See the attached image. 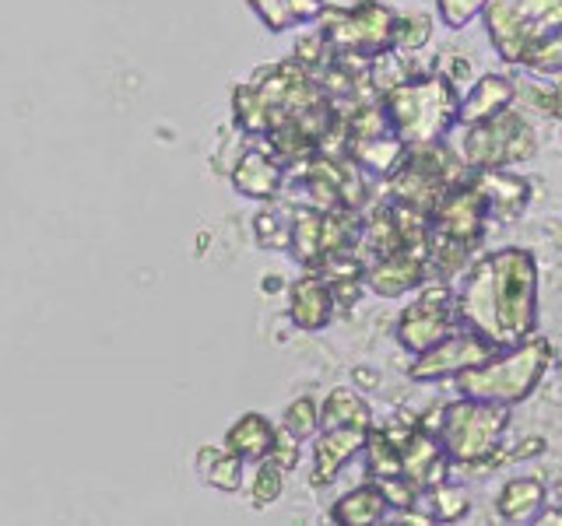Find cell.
Returning a JSON list of instances; mask_svg holds the SVG:
<instances>
[{
	"instance_id": "1",
	"label": "cell",
	"mask_w": 562,
	"mask_h": 526,
	"mask_svg": "<svg viewBox=\"0 0 562 526\" xmlns=\"http://www.w3.org/2000/svg\"><path fill=\"white\" fill-rule=\"evenodd\" d=\"M461 323L492 347H514L535 338L538 330V260L531 250L503 245V250L471 263L457 288Z\"/></svg>"
},
{
	"instance_id": "2",
	"label": "cell",
	"mask_w": 562,
	"mask_h": 526,
	"mask_svg": "<svg viewBox=\"0 0 562 526\" xmlns=\"http://www.w3.org/2000/svg\"><path fill=\"white\" fill-rule=\"evenodd\" d=\"M457 110H461V95L443 75H415L383 95L391 130L408 148L447 140V134L457 127Z\"/></svg>"
},
{
	"instance_id": "3",
	"label": "cell",
	"mask_w": 562,
	"mask_h": 526,
	"mask_svg": "<svg viewBox=\"0 0 562 526\" xmlns=\"http://www.w3.org/2000/svg\"><path fill=\"white\" fill-rule=\"evenodd\" d=\"M549 365H552V344L544 338H527L524 344L496 351L482 365L464 368L461 376H453V386L461 397L517 408V403H524L538 390Z\"/></svg>"
},
{
	"instance_id": "4",
	"label": "cell",
	"mask_w": 562,
	"mask_h": 526,
	"mask_svg": "<svg viewBox=\"0 0 562 526\" xmlns=\"http://www.w3.org/2000/svg\"><path fill=\"white\" fill-rule=\"evenodd\" d=\"M509 428V408L492 400H474V397H457L447 403L439 414L436 438L450 464L457 467H474L488 470L499 460L503 435Z\"/></svg>"
},
{
	"instance_id": "5",
	"label": "cell",
	"mask_w": 562,
	"mask_h": 526,
	"mask_svg": "<svg viewBox=\"0 0 562 526\" xmlns=\"http://www.w3.org/2000/svg\"><path fill=\"white\" fill-rule=\"evenodd\" d=\"M482 18L499 57L524 67V60L562 28V0H488Z\"/></svg>"
},
{
	"instance_id": "6",
	"label": "cell",
	"mask_w": 562,
	"mask_h": 526,
	"mask_svg": "<svg viewBox=\"0 0 562 526\" xmlns=\"http://www.w3.org/2000/svg\"><path fill=\"white\" fill-rule=\"evenodd\" d=\"M535 155H538L535 127L524 119V113L514 110V105L485 123H471V127H464V137H461V158L471 172L474 169H509L517 162H527V158H535Z\"/></svg>"
},
{
	"instance_id": "7",
	"label": "cell",
	"mask_w": 562,
	"mask_h": 526,
	"mask_svg": "<svg viewBox=\"0 0 562 526\" xmlns=\"http://www.w3.org/2000/svg\"><path fill=\"white\" fill-rule=\"evenodd\" d=\"M394 22L397 14L376 0H362L351 11H321L324 39L341 53V57H366L373 60L394 43Z\"/></svg>"
},
{
	"instance_id": "8",
	"label": "cell",
	"mask_w": 562,
	"mask_h": 526,
	"mask_svg": "<svg viewBox=\"0 0 562 526\" xmlns=\"http://www.w3.org/2000/svg\"><path fill=\"white\" fill-rule=\"evenodd\" d=\"M457 327H461V316H457V295L450 291V281H426L397 316V341L404 351L422 355Z\"/></svg>"
},
{
	"instance_id": "9",
	"label": "cell",
	"mask_w": 562,
	"mask_h": 526,
	"mask_svg": "<svg viewBox=\"0 0 562 526\" xmlns=\"http://www.w3.org/2000/svg\"><path fill=\"white\" fill-rule=\"evenodd\" d=\"M499 347H492L482 333H474L471 327H457L453 333H447L443 341L432 344L429 351L415 355V362L408 365L412 382H439V379H453L461 376L464 368H474L488 362Z\"/></svg>"
},
{
	"instance_id": "10",
	"label": "cell",
	"mask_w": 562,
	"mask_h": 526,
	"mask_svg": "<svg viewBox=\"0 0 562 526\" xmlns=\"http://www.w3.org/2000/svg\"><path fill=\"white\" fill-rule=\"evenodd\" d=\"M488 204L479 193L471 180H464L461 186H453L443 204L432 210V236L461 242L468 250H474L485 239V225H488Z\"/></svg>"
},
{
	"instance_id": "11",
	"label": "cell",
	"mask_w": 562,
	"mask_h": 526,
	"mask_svg": "<svg viewBox=\"0 0 562 526\" xmlns=\"http://www.w3.org/2000/svg\"><path fill=\"white\" fill-rule=\"evenodd\" d=\"M386 435L397 443L401 453V473L408 481H415L422 491L447 481V470L453 467L450 456L439 446V438L418 425H401V428H386Z\"/></svg>"
},
{
	"instance_id": "12",
	"label": "cell",
	"mask_w": 562,
	"mask_h": 526,
	"mask_svg": "<svg viewBox=\"0 0 562 526\" xmlns=\"http://www.w3.org/2000/svg\"><path fill=\"white\" fill-rule=\"evenodd\" d=\"M426 253L429 250H418V245H401L394 253L376 256L362 274L366 288L376 291L380 298H397V295H408V291L422 288L429 281Z\"/></svg>"
},
{
	"instance_id": "13",
	"label": "cell",
	"mask_w": 562,
	"mask_h": 526,
	"mask_svg": "<svg viewBox=\"0 0 562 526\" xmlns=\"http://www.w3.org/2000/svg\"><path fill=\"white\" fill-rule=\"evenodd\" d=\"M471 183L485 197L488 215L499 221H517L524 215V207L531 204V183L509 169H474Z\"/></svg>"
},
{
	"instance_id": "14",
	"label": "cell",
	"mask_w": 562,
	"mask_h": 526,
	"mask_svg": "<svg viewBox=\"0 0 562 526\" xmlns=\"http://www.w3.org/2000/svg\"><path fill=\"white\" fill-rule=\"evenodd\" d=\"M366 428H351V425H338V428H321L313 443V484H330L341 473V467L351 460L356 453H362L366 446Z\"/></svg>"
},
{
	"instance_id": "15",
	"label": "cell",
	"mask_w": 562,
	"mask_h": 526,
	"mask_svg": "<svg viewBox=\"0 0 562 526\" xmlns=\"http://www.w3.org/2000/svg\"><path fill=\"white\" fill-rule=\"evenodd\" d=\"M517 99V84L506 75H482L461 95V110H457V127H471V123H485L496 113L509 110Z\"/></svg>"
},
{
	"instance_id": "16",
	"label": "cell",
	"mask_w": 562,
	"mask_h": 526,
	"mask_svg": "<svg viewBox=\"0 0 562 526\" xmlns=\"http://www.w3.org/2000/svg\"><path fill=\"white\" fill-rule=\"evenodd\" d=\"M334 306H338V298H334L330 281L310 274L292 288L289 312H292V320H295L299 330H324L330 323V316H334Z\"/></svg>"
},
{
	"instance_id": "17",
	"label": "cell",
	"mask_w": 562,
	"mask_h": 526,
	"mask_svg": "<svg viewBox=\"0 0 562 526\" xmlns=\"http://www.w3.org/2000/svg\"><path fill=\"white\" fill-rule=\"evenodd\" d=\"M544 505H549V488L538 478H514L496 495V516L503 523H535Z\"/></svg>"
},
{
	"instance_id": "18",
	"label": "cell",
	"mask_w": 562,
	"mask_h": 526,
	"mask_svg": "<svg viewBox=\"0 0 562 526\" xmlns=\"http://www.w3.org/2000/svg\"><path fill=\"white\" fill-rule=\"evenodd\" d=\"M404 155H408V145H404L394 130L351 140V158H356V165L373 175H391L404 162Z\"/></svg>"
},
{
	"instance_id": "19",
	"label": "cell",
	"mask_w": 562,
	"mask_h": 526,
	"mask_svg": "<svg viewBox=\"0 0 562 526\" xmlns=\"http://www.w3.org/2000/svg\"><path fill=\"white\" fill-rule=\"evenodd\" d=\"M274 425L263 414H243L233 428H228V453H236L239 460H268L274 446Z\"/></svg>"
},
{
	"instance_id": "20",
	"label": "cell",
	"mask_w": 562,
	"mask_h": 526,
	"mask_svg": "<svg viewBox=\"0 0 562 526\" xmlns=\"http://www.w3.org/2000/svg\"><path fill=\"white\" fill-rule=\"evenodd\" d=\"M391 505H386L383 491L376 484H362L356 491H348L338 502L330 505V519L334 523H351V526H369V523H380Z\"/></svg>"
},
{
	"instance_id": "21",
	"label": "cell",
	"mask_w": 562,
	"mask_h": 526,
	"mask_svg": "<svg viewBox=\"0 0 562 526\" xmlns=\"http://www.w3.org/2000/svg\"><path fill=\"white\" fill-rule=\"evenodd\" d=\"M338 425H351V428H373V411H369V403L356 393L341 386V390H334L324 408H321V428H338Z\"/></svg>"
},
{
	"instance_id": "22",
	"label": "cell",
	"mask_w": 562,
	"mask_h": 526,
	"mask_svg": "<svg viewBox=\"0 0 562 526\" xmlns=\"http://www.w3.org/2000/svg\"><path fill=\"white\" fill-rule=\"evenodd\" d=\"M250 4L260 14V22L274 32L313 22V18H321V11H324L321 0H250Z\"/></svg>"
},
{
	"instance_id": "23",
	"label": "cell",
	"mask_w": 562,
	"mask_h": 526,
	"mask_svg": "<svg viewBox=\"0 0 562 526\" xmlns=\"http://www.w3.org/2000/svg\"><path fill=\"white\" fill-rule=\"evenodd\" d=\"M236 186L246 197H274L281 186V165L263 155H246L236 172Z\"/></svg>"
},
{
	"instance_id": "24",
	"label": "cell",
	"mask_w": 562,
	"mask_h": 526,
	"mask_svg": "<svg viewBox=\"0 0 562 526\" xmlns=\"http://www.w3.org/2000/svg\"><path fill=\"white\" fill-rule=\"evenodd\" d=\"M426 495H429V513L436 523H457L471 513V495L461 484L439 481V484L426 488Z\"/></svg>"
},
{
	"instance_id": "25",
	"label": "cell",
	"mask_w": 562,
	"mask_h": 526,
	"mask_svg": "<svg viewBox=\"0 0 562 526\" xmlns=\"http://www.w3.org/2000/svg\"><path fill=\"white\" fill-rule=\"evenodd\" d=\"M429 39H432V18L426 11L401 14L397 22H394V43H391V49L412 60V53L426 49Z\"/></svg>"
},
{
	"instance_id": "26",
	"label": "cell",
	"mask_w": 562,
	"mask_h": 526,
	"mask_svg": "<svg viewBox=\"0 0 562 526\" xmlns=\"http://www.w3.org/2000/svg\"><path fill=\"white\" fill-rule=\"evenodd\" d=\"M362 453L373 478H394V473H401V453L394 438L386 435V428H369Z\"/></svg>"
},
{
	"instance_id": "27",
	"label": "cell",
	"mask_w": 562,
	"mask_h": 526,
	"mask_svg": "<svg viewBox=\"0 0 562 526\" xmlns=\"http://www.w3.org/2000/svg\"><path fill=\"white\" fill-rule=\"evenodd\" d=\"M373 484L383 491L386 505H391V513H404V508L418 505V499L426 495L415 481H408L404 473H394V478H373Z\"/></svg>"
},
{
	"instance_id": "28",
	"label": "cell",
	"mask_w": 562,
	"mask_h": 526,
	"mask_svg": "<svg viewBox=\"0 0 562 526\" xmlns=\"http://www.w3.org/2000/svg\"><path fill=\"white\" fill-rule=\"evenodd\" d=\"M524 67L531 70V75H541V78H559L562 75V28L555 35H549L531 57L524 60Z\"/></svg>"
},
{
	"instance_id": "29",
	"label": "cell",
	"mask_w": 562,
	"mask_h": 526,
	"mask_svg": "<svg viewBox=\"0 0 562 526\" xmlns=\"http://www.w3.org/2000/svg\"><path fill=\"white\" fill-rule=\"evenodd\" d=\"M285 428L295 435V438H310L321 432V408L310 400V397H299L292 408L285 411Z\"/></svg>"
},
{
	"instance_id": "30",
	"label": "cell",
	"mask_w": 562,
	"mask_h": 526,
	"mask_svg": "<svg viewBox=\"0 0 562 526\" xmlns=\"http://www.w3.org/2000/svg\"><path fill=\"white\" fill-rule=\"evenodd\" d=\"M488 0H436V14L447 28H464L474 18H482Z\"/></svg>"
},
{
	"instance_id": "31",
	"label": "cell",
	"mask_w": 562,
	"mask_h": 526,
	"mask_svg": "<svg viewBox=\"0 0 562 526\" xmlns=\"http://www.w3.org/2000/svg\"><path fill=\"white\" fill-rule=\"evenodd\" d=\"M281 470L278 464H263L260 470H257V484H254V505H271V502H278V495H281Z\"/></svg>"
},
{
	"instance_id": "32",
	"label": "cell",
	"mask_w": 562,
	"mask_h": 526,
	"mask_svg": "<svg viewBox=\"0 0 562 526\" xmlns=\"http://www.w3.org/2000/svg\"><path fill=\"white\" fill-rule=\"evenodd\" d=\"M538 99H541L538 105H541L544 113H549V116H555V119H562V75H559V81H555V84L549 88V92H541Z\"/></svg>"
},
{
	"instance_id": "33",
	"label": "cell",
	"mask_w": 562,
	"mask_h": 526,
	"mask_svg": "<svg viewBox=\"0 0 562 526\" xmlns=\"http://www.w3.org/2000/svg\"><path fill=\"white\" fill-rule=\"evenodd\" d=\"M544 449V443H541V438H531V443H527V446H520L514 456H531V453H541Z\"/></svg>"
},
{
	"instance_id": "34",
	"label": "cell",
	"mask_w": 562,
	"mask_h": 526,
	"mask_svg": "<svg viewBox=\"0 0 562 526\" xmlns=\"http://www.w3.org/2000/svg\"><path fill=\"white\" fill-rule=\"evenodd\" d=\"M356 379H362L359 386H366V390H369V386H376V382H373V379H376L373 373H356Z\"/></svg>"
},
{
	"instance_id": "35",
	"label": "cell",
	"mask_w": 562,
	"mask_h": 526,
	"mask_svg": "<svg viewBox=\"0 0 562 526\" xmlns=\"http://www.w3.org/2000/svg\"><path fill=\"white\" fill-rule=\"evenodd\" d=\"M549 502H555V505H562V484H559V488L552 491V495H549Z\"/></svg>"
}]
</instances>
